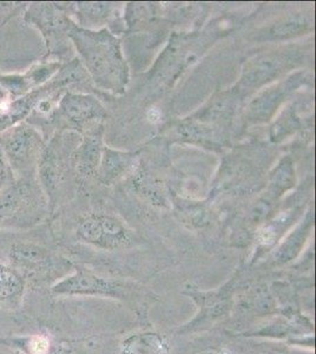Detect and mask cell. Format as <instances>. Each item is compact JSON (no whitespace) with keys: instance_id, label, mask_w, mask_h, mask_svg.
Segmentation results:
<instances>
[{"instance_id":"7","label":"cell","mask_w":316,"mask_h":354,"mask_svg":"<svg viewBox=\"0 0 316 354\" xmlns=\"http://www.w3.org/2000/svg\"><path fill=\"white\" fill-rule=\"evenodd\" d=\"M26 282L12 266L0 263V308H17L24 298Z\"/></svg>"},{"instance_id":"4","label":"cell","mask_w":316,"mask_h":354,"mask_svg":"<svg viewBox=\"0 0 316 354\" xmlns=\"http://www.w3.org/2000/svg\"><path fill=\"white\" fill-rule=\"evenodd\" d=\"M77 236L82 241L103 250H116L131 241L130 233L122 222L115 218L98 215L80 220L77 225Z\"/></svg>"},{"instance_id":"12","label":"cell","mask_w":316,"mask_h":354,"mask_svg":"<svg viewBox=\"0 0 316 354\" xmlns=\"http://www.w3.org/2000/svg\"><path fill=\"white\" fill-rule=\"evenodd\" d=\"M277 239V233L272 227H264L259 233V241L261 245H270L274 243Z\"/></svg>"},{"instance_id":"9","label":"cell","mask_w":316,"mask_h":354,"mask_svg":"<svg viewBox=\"0 0 316 354\" xmlns=\"http://www.w3.org/2000/svg\"><path fill=\"white\" fill-rule=\"evenodd\" d=\"M60 111L68 120L75 123L86 121L98 113L97 105L90 97L68 93L60 101Z\"/></svg>"},{"instance_id":"11","label":"cell","mask_w":316,"mask_h":354,"mask_svg":"<svg viewBox=\"0 0 316 354\" xmlns=\"http://www.w3.org/2000/svg\"><path fill=\"white\" fill-rule=\"evenodd\" d=\"M28 348L31 354H48L50 352V340L41 335H35L28 340Z\"/></svg>"},{"instance_id":"10","label":"cell","mask_w":316,"mask_h":354,"mask_svg":"<svg viewBox=\"0 0 316 354\" xmlns=\"http://www.w3.org/2000/svg\"><path fill=\"white\" fill-rule=\"evenodd\" d=\"M15 181L12 170L10 168L6 157L0 147V193Z\"/></svg>"},{"instance_id":"15","label":"cell","mask_w":316,"mask_h":354,"mask_svg":"<svg viewBox=\"0 0 316 354\" xmlns=\"http://www.w3.org/2000/svg\"><path fill=\"white\" fill-rule=\"evenodd\" d=\"M266 354H287V353H284V352H277V351H272V352H268V353H266Z\"/></svg>"},{"instance_id":"6","label":"cell","mask_w":316,"mask_h":354,"mask_svg":"<svg viewBox=\"0 0 316 354\" xmlns=\"http://www.w3.org/2000/svg\"><path fill=\"white\" fill-rule=\"evenodd\" d=\"M8 259L13 268L26 273H45L53 266V259L48 250L32 242H15L8 250Z\"/></svg>"},{"instance_id":"13","label":"cell","mask_w":316,"mask_h":354,"mask_svg":"<svg viewBox=\"0 0 316 354\" xmlns=\"http://www.w3.org/2000/svg\"><path fill=\"white\" fill-rule=\"evenodd\" d=\"M148 118L149 121L154 122V123H156V122L160 121V111L158 109H151L148 113Z\"/></svg>"},{"instance_id":"1","label":"cell","mask_w":316,"mask_h":354,"mask_svg":"<svg viewBox=\"0 0 316 354\" xmlns=\"http://www.w3.org/2000/svg\"><path fill=\"white\" fill-rule=\"evenodd\" d=\"M0 147L12 170L15 180L33 178L40 156L43 141L37 130L26 123H19L0 135Z\"/></svg>"},{"instance_id":"2","label":"cell","mask_w":316,"mask_h":354,"mask_svg":"<svg viewBox=\"0 0 316 354\" xmlns=\"http://www.w3.org/2000/svg\"><path fill=\"white\" fill-rule=\"evenodd\" d=\"M40 185L33 178L15 180L0 193V230L23 228L40 218Z\"/></svg>"},{"instance_id":"3","label":"cell","mask_w":316,"mask_h":354,"mask_svg":"<svg viewBox=\"0 0 316 354\" xmlns=\"http://www.w3.org/2000/svg\"><path fill=\"white\" fill-rule=\"evenodd\" d=\"M57 297H108L123 299L125 287L120 281L100 277L88 270H77L51 287Z\"/></svg>"},{"instance_id":"5","label":"cell","mask_w":316,"mask_h":354,"mask_svg":"<svg viewBox=\"0 0 316 354\" xmlns=\"http://www.w3.org/2000/svg\"><path fill=\"white\" fill-rule=\"evenodd\" d=\"M232 283L210 292L190 290L188 295L196 302L198 313L189 325H185V330H195L227 315L232 306Z\"/></svg>"},{"instance_id":"14","label":"cell","mask_w":316,"mask_h":354,"mask_svg":"<svg viewBox=\"0 0 316 354\" xmlns=\"http://www.w3.org/2000/svg\"><path fill=\"white\" fill-rule=\"evenodd\" d=\"M8 93L5 91L4 88L0 86V106H3V105L6 103V100H8Z\"/></svg>"},{"instance_id":"8","label":"cell","mask_w":316,"mask_h":354,"mask_svg":"<svg viewBox=\"0 0 316 354\" xmlns=\"http://www.w3.org/2000/svg\"><path fill=\"white\" fill-rule=\"evenodd\" d=\"M169 352L168 338L156 332L131 334L120 344V354H169Z\"/></svg>"}]
</instances>
